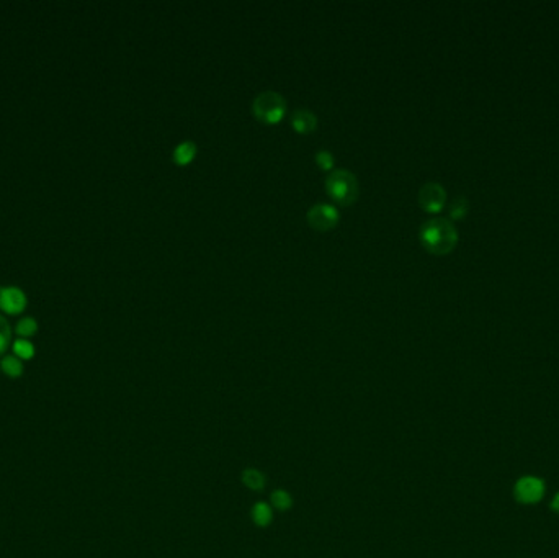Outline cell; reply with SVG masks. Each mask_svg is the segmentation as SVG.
I'll list each match as a JSON object with an SVG mask.
<instances>
[{"mask_svg":"<svg viewBox=\"0 0 559 558\" xmlns=\"http://www.w3.org/2000/svg\"><path fill=\"white\" fill-rule=\"evenodd\" d=\"M0 370L2 373H6L8 378H20L23 375V360H20L15 355H3L0 359Z\"/></svg>","mask_w":559,"mask_h":558,"instance_id":"8fae6325","label":"cell"},{"mask_svg":"<svg viewBox=\"0 0 559 558\" xmlns=\"http://www.w3.org/2000/svg\"><path fill=\"white\" fill-rule=\"evenodd\" d=\"M544 481L538 476H521L514 486V496L520 504H537L544 496Z\"/></svg>","mask_w":559,"mask_h":558,"instance_id":"277c9868","label":"cell"},{"mask_svg":"<svg viewBox=\"0 0 559 558\" xmlns=\"http://www.w3.org/2000/svg\"><path fill=\"white\" fill-rule=\"evenodd\" d=\"M26 308V295L18 287H0V309L7 315H20Z\"/></svg>","mask_w":559,"mask_h":558,"instance_id":"52a82bcc","label":"cell"},{"mask_svg":"<svg viewBox=\"0 0 559 558\" xmlns=\"http://www.w3.org/2000/svg\"><path fill=\"white\" fill-rule=\"evenodd\" d=\"M291 125L298 133H311L317 126V116L308 109H298L291 114Z\"/></svg>","mask_w":559,"mask_h":558,"instance_id":"ba28073f","label":"cell"},{"mask_svg":"<svg viewBox=\"0 0 559 558\" xmlns=\"http://www.w3.org/2000/svg\"><path fill=\"white\" fill-rule=\"evenodd\" d=\"M0 372H2V370H0Z\"/></svg>","mask_w":559,"mask_h":558,"instance_id":"ffe728a7","label":"cell"},{"mask_svg":"<svg viewBox=\"0 0 559 558\" xmlns=\"http://www.w3.org/2000/svg\"><path fill=\"white\" fill-rule=\"evenodd\" d=\"M12 344V327L8 321L0 315V357L7 352V349Z\"/></svg>","mask_w":559,"mask_h":558,"instance_id":"2e32d148","label":"cell"},{"mask_svg":"<svg viewBox=\"0 0 559 558\" xmlns=\"http://www.w3.org/2000/svg\"><path fill=\"white\" fill-rule=\"evenodd\" d=\"M446 203V190L439 182H427L419 190V205L430 213H439Z\"/></svg>","mask_w":559,"mask_h":558,"instance_id":"8992f818","label":"cell"},{"mask_svg":"<svg viewBox=\"0 0 559 558\" xmlns=\"http://www.w3.org/2000/svg\"><path fill=\"white\" fill-rule=\"evenodd\" d=\"M270 501L278 511H288L293 506V499H291L288 491L285 490H275L270 496Z\"/></svg>","mask_w":559,"mask_h":558,"instance_id":"e0dca14e","label":"cell"},{"mask_svg":"<svg viewBox=\"0 0 559 558\" xmlns=\"http://www.w3.org/2000/svg\"><path fill=\"white\" fill-rule=\"evenodd\" d=\"M316 162L321 166L322 169H332L333 166V156L331 151H327V149H322V151H317L316 153Z\"/></svg>","mask_w":559,"mask_h":558,"instance_id":"ac0fdd59","label":"cell"},{"mask_svg":"<svg viewBox=\"0 0 559 558\" xmlns=\"http://www.w3.org/2000/svg\"><path fill=\"white\" fill-rule=\"evenodd\" d=\"M549 508H551V511H554V513L559 514V493L553 496L551 503H549Z\"/></svg>","mask_w":559,"mask_h":558,"instance_id":"d6986e66","label":"cell"},{"mask_svg":"<svg viewBox=\"0 0 559 558\" xmlns=\"http://www.w3.org/2000/svg\"><path fill=\"white\" fill-rule=\"evenodd\" d=\"M241 480L244 483V486L252 491L264 490L267 485L265 475L260 470H257V468H246V470L241 473Z\"/></svg>","mask_w":559,"mask_h":558,"instance_id":"30bf717a","label":"cell"},{"mask_svg":"<svg viewBox=\"0 0 559 558\" xmlns=\"http://www.w3.org/2000/svg\"><path fill=\"white\" fill-rule=\"evenodd\" d=\"M271 519H274V514H271L270 506L267 503H257L252 508V520L255 522V526L269 527L271 524Z\"/></svg>","mask_w":559,"mask_h":558,"instance_id":"7c38bea8","label":"cell"},{"mask_svg":"<svg viewBox=\"0 0 559 558\" xmlns=\"http://www.w3.org/2000/svg\"><path fill=\"white\" fill-rule=\"evenodd\" d=\"M36 331H38V323H36L35 318H23V320L18 321V325L15 327V332L22 337V339L35 336Z\"/></svg>","mask_w":559,"mask_h":558,"instance_id":"9a60e30c","label":"cell"},{"mask_svg":"<svg viewBox=\"0 0 559 558\" xmlns=\"http://www.w3.org/2000/svg\"><path fill=\"white\" fill-rule=\"evenodd\" d=\"M12 350H13V355L20 360H31L33 357H35V346H33L28 339H22V337L13 342Z\"/></svg>","mask_w":559,"mask_h":558,"instance_id":"4fadbf2b","label":"cell"},{"mask_svg":"<svg viewBox=\"0 0 559 558\" xmlns=\"http://www.w3.org/2000/svg\"><path fill=\"white\" fill-rule=\"evenodd\" d=\"M468 210H469V203H468L466 196H463V195L455 196V199L452 200V203H450V210H448L450 218H452V219H462V218L466 217Z\"/></svg>","mask_w":559,"mask_h":558,"instance_id":"5bb4252c","label":"cell"},{"mask_svg":"<svg viewBox=\"0 0 559 558\" xmlns=\"http://www.w3.org/2000/svg\"><path fill=\"white\" fill-rule=\"evenodd\" d=\"M326 189L337 203L350 205L359 196V180L347 169H336L327 176Z\"/></svg>","mask_w":559,"mask_h":558,"instance_id":"7a4b0ae2","label":"cell"},{"mask_svg":"<svg viewBox=\"0 0 559 558\" xmlns=\"http://www.w3.org/2000/svg\"><path fill=\"white\" fill-rule=\"evenodd\" d=\"M196 154V144L195 141H191V139H185V141H182L180 144H177V148L173 149V161L177 164H180V166H185V164H189L194 161Z\"/></svg>","mask_w":559,"mask_h":558,"instance_id":"9c48e42d","label":"cell"},{"mask_svg":"<svg viewBox=\"0 0 559 558\" xmlns=\"http://www.w3.org/2000/svg\"><path fill=\"white\" fill-rule=\"evenodd\" d=\"M419 238L422 246L432 254L445 256L457 246L458 231L448 218H432L420 226Z\"/></svg>","mask_w":559,"mask_h":558,"instance_id":"6da1fadb","label":"cell"},{"mask_svg":"<svg viewBox=\"0 0 559 558\" xmlns=\"http://www.w3.org/2000/svg\"><path fill=\"white\" fill-rule=\"evenodd\" d=\"M252 111L260 121L276 123L285 116L286 100L281 93L275 91H264L253 98Z\"/></svg>","mask_w":559,"mask_h":558,"instance_id":"3957f363","label":"cell"},{"mask_svg":"<svg viewBox=\"0 0 559 558\" xmlns=\"http://www.w3.org/2000/svg\"><path fill=\"white\" fill-rule=\"evenodd\" d=\"M308 223L311 224L314 229L317 231H329L339 223L340 213L336 206L331 203H326V201H321V203L313 205L311 208L308 210Z\"/></svg>","mask_w":559,"mask_h":558,"instance_id":"5b68a950","label":"cell"}]
</instances>
